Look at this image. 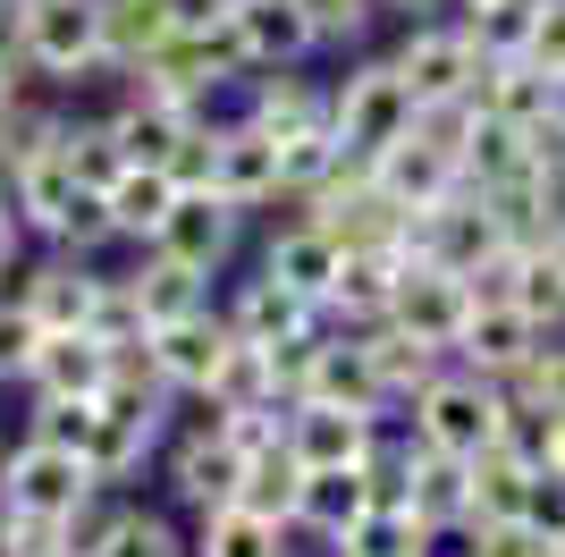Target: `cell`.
<instances>
[{
  "mask_svg": "<svg viewBox=\"0 0 565 557\" xmlns=\"http://www.w3.org/2000/svg\"><path fill=\"white\" fill-rule=\"evenodd\" d=\"M498 431H507V380H490V371H439V380H423L414 389V440L423 448H448V456H481V448H498Z\"/></svg>",
  "mask_w": 565,
  "mask_h": 557,
  "instance_id": "cell-2",
  "label": "cell"
},
{
  "mask_svg": "<svg viewBox=\"0 0 565 557\" xmlns=\"http://www.w3.org/2000/svg\"><path fill=\"white\" fill-rule=\"evenodd\" d=\"M9 178H18V211L25 220H34V229H60L68 203H76V186H85L76 161H68V127H60L51 144H34L25 161H9Z\"/></svg>",
  "mask_w": 565,
  "mask_h": 557,
  "instance_id": "cell-24",
  "label": "cell"
},
{
  "mask_svg": "<svg viewBox=\"0 0 565 557\" xmlns=\"http://www.w3.org/2000/svg\"><path fill=\"white\" fill-rule=\"evenodd\" d=\"M372 507H380V456L372 464H305V498H296V524H305V533L347 540Z\"/></svg>",
  "mask_w": 565,
  "mask_h": 557,
  "instance_id": "cell-14",
  "label": "cell"
},
{
  "mask_svg": "<svg viewBox=\"0 0 565 557\" xmlns=\"http://www.w3.org/2000/svg\"><path fill=\"white\" fill-rule=\"evenodd\" d=\"M254 515H279V524H296V498H305V456L287 440H270V448H254L245 456V490H236Z\"/></svg>",
  "mask_w": 565,
  "mask_h": 557,
  "instance_id": "cell-30",
  "label": "cell"
},
{
  "mask_svg": "<svg viewBox=\"0 0 565 557\" xmlns=\"http://www.w3.org/2000/svg\"><path fill=\"white\" fill-rule=\"evenodd\" d=\"M118 371V347H102L94 329H43V347L25 364V380L43 397H102Z\"/></svg>",
  "mask_w": 565,
  "mask_h": 557,
  "instance_id": "cell-18",
  "label": "cell"
},
{
  "mask_svg": "<svg viewBox=\"0 0 565 557\" xmlns=\"http://www.w3.org/2000/svg\"><path fill=\"white\" fill-rule=\"evenodd\" d=\"M194 127H203V118H194V102H178V93H152V85H143V102H127V111L110 118L118 153H127V161H161V169L186 153Z\"/></svg>",
  "mask_w": 565,
  "mask_h": 557,
  "instance_id": "cell-21",
  "label": "cell"
},
{
  "mask_svg": "<svg viewBox=\"0 0 565 557\" xmlns=\"http://www.w3.org/2000/svg\"><path fill=\"white\" fill-rule=\"evenodd\" d=\"M68 161H76V178H85V186H110L118 169H127V153H118V136H110V118H102V127H68Z\"/></svg>",
  "mask_w": 565,
  "mask_h": 557,
  "instance_id": "cell-40",
  "label": "cell"
},
{
  "mask_svg": "<svg viewBox=\"0 0 565 557\" xmlns=\"http://www.w3.org/2000/svg\"><path fill=\"white\" fill-rule=\"evenodd\" d=\"M287 448L305 464H372L380 456V414L321 406V397H287Z\"/></svg>",
  "mask_w": 565,
  "mask_h": 557,
  "instance_id": "cell-13",
  "label": "cell"
},
{
  "mask_svg": "<svg viewBox=\"0 0 565 557\" xmlns=\"http://www.w3.org/2000/svg\"><path fill=\"white\" fill-rule=\"evenodd\" d=\"M236 25H245V51H254V69H296L321 51V25H312L305 0H228Z\"/></svg>",
  "mask_w": 565,
  "mask_h": 557,
  "instance_id": "cell-22",
  "label": "cell"
},
{
  "mask_svg": "<svg viewBox=\"0 0 565 557\" xmlns=\"http://www.w3.org/2000/svg\"><path fill=\"white\" fill-rule=\"evenodd\" d=\"M60 245L68 254H94L102 237H118V220H110V186H76V203H68V220H60Z\"/></svg>",
  "mask_w": 565,
  "mask_h": 557,
  "instance_id": "cell-39",
  "label": "cell"
},
{
  "mask_svg": "<svg viewBox=\"0 0 565 557\" xmlns=\"http://www.w3.org/2000/svg\"><path fill=\"white\" fill-rule=\"evenodd\" d=\"M169 490H178L194 515L236 507V490H245V448H236L228 431H194V440L169 456Z\"/></svg>",
  "mask_w": 565,
  "mask_h": 557,
  "instance_id": "cell-17",
  "label": "cell"
},
{
  "mask_svg": "<svg viewBox=\"0 0 565 557\" xmlns=\"http://www.w3.org/2000/svg\"><path fill=\"white\" fill-rule=\"evenodd\" d=\"M136 304H143V322H152V329L178 322V313H203V271H186V262L152 254V262L136 271Z\"/></svg>",
  "mask_w": 565,
  "mask_h": 557,
  "instance_id": "cell-35",
  "label": "cell"
},
{
  "mask_svg": "<svg viewBox=\"0 0 565 557\" xmlns=\"http://www.w3.org/2000/svg\"><path fill=\"white\" fill-rule=\"evenodd\" d=\"M228 245H236V203L212 195V186H178V203H169L152 254H169V262H186V271L212 278L220 262H228Z\"/></svg>",
  "mask_w": 565,
  "mask_h": 557,
  "instance_id": "cell-12",
  "label": "cell"
},
{
  "mask_svg": "<svg viewBox=\"0 0 565 557\" xmlns=\"http://www.w3.org/2000/svg\"><path fill=\"white\" fill-rule=\"evenodd\" d=\"M397 278H405V245L347 254V271H338V287H330V304H321V313H338L347 329H380L388 313H397Z\"/></svg>",
  "mask_w": 565,
  "mask_h": 557,
  "instance_id": "cell-19",
  "label": "cell"
},
{
  "mask_svg": "<svg viewBox=\"0 0 565 557\" xmlns=\"http://www.w3.org/2000/svg\"><path fill=\"white\" fill-rule=\"evenodd\" d=\"M305 9H312V25H321V43H354V34L372 25L380 0H305Z\"/></svg>",
  "mask_w": 565,
  "mask_h": 557,
  "instance_id": "cell-43",
  "label": "cell"
},
{
  "mask_svg": "<svg viewBox=\"0 0 565 557\" xmlns=\"http://www.w3.org/2000/svg\"><path fill=\"white\" fill-rule=\"evenodd\" d=\"M203 397H220V406H279V364H270V338H245V329H236Z\"/></svg>",
  "mask_w": 565,
  "mask_h": 557,
  "instance_id": "cell-31",
  "label": "cell"
},
{
  "mask_svg": "<svg viewBox=\"0 0 565 557\" xmlns=\"http://www.w3.org/2000/svg\"><path fill=\"white\" fill-rule=\"evenodd\" d=\"M194 557H287V524H279V515H254L245 498H236V507L203 515Z\"/></svg>",
  "mask_w": 565,
  "mask_h": 557,
  "instance_id": "cell-33",
  "label": "cell"
},
{
  "mask_svg": "<svg viewBox=\"0 0 565 557\" xmlns=\"http://www.w3.org/2000/svg\"><path fill=\"white\" fill-rule=\"evenodd\" d=\"M18 51L51 76H85L110 60L102 43V0H18Z\"/></svg>",
  "mask_w": 565,
  "mask_h": 557,
  "instance_id": "cell-6",
  "label": "cell"
},
{
  "mask_svg": "<svg viewBox=\"0 0 565 557\" xmlns=\"http://www.w3.org/2000/svg\"><path fill=\"white\" fill-rule=\"evenodd\" d=\"M548 245H557V262H565V220H557V229H548Z\"/></svg>",
  "mask_w": 565,
  "mask_h": 557,
  "instance_id": "cell-47",
  "label": "cell"
},
{
  "mask_svg": "<svg viewBox=\"0 0 565 557\" xmlns=\"http://www.w3.org/2000/svg\"><path fill=\"white\" fill-rule=\"evenodd\" d=\"M541 347H548V329L532 322L515 296H472V322H465V338H456V364L490 371V380H515Z\"/></svg>",
  "mask_w": 565,
  "mask_h": 557,
  "instance_id": "cell-10",
  "label": "cell"
},
{
  "mask_svg": "<svg viewBox=\"0 0 565 557\" xmlns=\"http://www.w3.org/2000/svg\"><path fill=\"white\" fill-rule=\"evenodd\" d=\"M94 304H102V278L85 271V254L76 262H43V271L25 278V313H34L43 329H85Z\"/></svg>",
  "mask_w": 565,
  "mask_h": 557,
  "instance_id": "cell-26",
  "label": "cell"
},
{
  "mask_svg": "<svg viewBox=\"0 0 565 557\" xmlns=\"http://www.w3.org/2000/svg\"><path fill=\"white\" fill-rule=\"evenodd\" d=\"M34 347H43V322L25 313V296L0 304V371H25V364H34Z\"/></svg>",
  "mask_w": 565,
  "mask_h": 557,
  "instance_id": "cell-42",
  "label": "cell"
},
{
  "mask_svg": "<svg viewBox=\"0 0 565 557\" xmlns=\"http://www.w3.org/2000/svg\"><path fill=\"white\" fill-rule=\"evenodd\" d=\"M18 262V229H9V211H0V271Z\"/></svg>",
  "mask_w": 565,
  "mask_h": 557,
  "instance_id": "cell-46",
  "label": "cell"
},
{
  "mask_svg": "<svg viewBox=\"0 0 565 557\" xmlns=\"http://www.w3.org/2000/svg\"><path fill=\"white\" fill-rule=\"evenodd\" d=\"M212 195H228L236 211L279 203V195H287L279 136H270L262 118H236V127H220V136H212Z\"/></svg>",
  "mask_w": 565,
  "mask_h": 557,
  "instance_id": "cell-8",
  "label": "cell"
},
{
  "mask_svg": "<svg viewBox=\"0 0 565 557\" xmlns=\"http://www.w3.org/2000/svg\"><path fill=\"white\" fill-rule=\"evenodd\" d=\"M388 322L414 329L423 347L456 355V338H465V322H472V278H465V271H439V262H423V254H405L397 313H388Z\"/></svg>",
  "mask_w": 565,
  "mask_h": 557,
  "instance_id": "cell-7",
  "label": "cell"
},
{
  "mask_svg": "<svg viewBox=\"0 0 565 557\" xmlns=\"http://www.w3.org/2000/svg\"><path fill=\"white\" fill-rule=\"evenodd\" d=\"M515 397H532V406H548V414H565V347H541L532 364L507 380Z\"/></svg>",
  "mask_w": 565,
  "mask_h": 557,
  "instance_id": "cell-41",
  "label": "cell"
},
{
  "mask_svg": "<svg viewBox=\"0 0 565 557\" xmlns=\"http://www.w3.org/2000/svg\"><path fill=\"white\" fill-rule=\"evenodd\" d=\"M136 76H143L152 93H178V102H194V93L228 85V76H254V51H245V25H236V9L178 25V34H169V43L152 51Z\"/></svg>",
  "mask_w": 565,
  "mask_h": 557,
  "instance_id": "cell-4",
  "label": "cell"
},
{
  "mask_svg": "<svg viewBox=\"0 0 565 557\" xmlns=\"http://www.w3.org/2000/svg\"><path fill=\"white\" fill-rule=\"evenodd\" d=\"M532 18H541V0H490V9H472V34L490 60H532Z\"/></svg>",
  "mask_w": 565,
  "mask_h": 557,
  "instance_id": "cell-37",
  "label": "cell"
},
{
  "mask_svg": "<svg viewBox=\"0 0 565 557\" xmlns=\"http://www.w3.org/2000/svg\"><path fill=\"white\" fill-rule=\"evenodd\" d=\"M397 69H405V85H414L423 111H465L472 93H481V76H490V51H481L472 18L465 25H414L397 43Z\"/></svg>",
  "mask_w": 565,
  "mask_h": 557,
  "instance_id": "cell-5",
  "label": "cell"
},
{
  "mask_svg": "<svg viewBox=\"0 0 565 557\" xmlns=\"http://www.w3.org/2000/svg\"><path fill=\"white\" fill-rule=\"evenodd\" d=\"M515 245V229L498 220V203L481 195V186H456V195H439L430 211H414L405 220V254H423V262H439V271H481V262H498Z\"/></svg>",
  "mask_w": 565,
  "mask_h": 557,
  "instance_id": "cell-3",
  "label": "cell"
},
{
  "mask_svg": "<svg viewBox=\"0 0 565 557\" xmlns=\"http://www.w3.org/2000/svg\"><path fill=\"white\" fill-rule=\"evenodd\" d=\"M430 549H439V533H430L405 498H380V507L338 540V557H430Z\"/></svg>",
  "mask_w": 565,
  "mask_h": 557,
  "instance_id": "cell-29",
  "label": "cell"
},
{
  "mask_svg": "<svg viewBox=\"0 0 565 557\" xmlns=\"http://www.w3.org/2000/svg\"><path fill=\"white\" fill-rule=\"evenodd\" d=\"M305 397H321V406H363V414H380V406H388V389H380V364H372V347H363V329H347V338H321Z\"/></svg>",
  "mask_w": 565,
  "mask_h": 557,
  "instance_id": "cell-23",
  "label": "cell"
},
{
  "mask_svg": "<svg viewBox=\"0 0 565 557\" xmlns=\"http://www.w3.org/2000/svg\"><path fill=\"white\" fill-rule=\"evenodd\" d=\"M94 557H186V549H178V533H169L161 515H143V507H118L110 524H102Z\"/></svg>",
  "mask_w": 565,
  "mask_h": 557,
  "instance_id": "cell-36",
  "label": "cell"
},
{
  "mask_svg": "<svg viewBox=\"0 0 565 557\" xmlns=\"http://www.w3.org/2000/svg\"><path fill=\"white\" fill-rule=\"evenodd\" d=\"M186 25V0H102V43H110V69H143L152 51Z\"/></svg>",
  "mask_w": 565,
  "mask_h": 557,
  "instance_id": "cell-25",
  "label": "cell"
},
{
  "mask_svg": "<svg viewBox=\"0 0 565 557\" xmlns=\"http://www.w3.org/2000/svg\"><path fill=\"white\" fill-rule=\"evenodd\" d=\"M557 557H565V549H557Z\"/></svg>",
  "mask_w": 565,
  "mask_h": 557,
  "instance_id": "cell-51",
  "label": "cell"
},
{
  "mask_svg": "<svg viewBox=\"0 0 565 557\" xmlns=\"http://www.w3.org/2000/svg\"><path fill=\"white\" fill-rule=\"evenodd\" d=\"M397 498L423 515L439 540L465 533V524H472V456H448V448H423V440H414L397 456Z\"/></svg>",
  "mask_w": 565,
  "mask_h": 557,
  "instance_id": "cell-9",
  "label": "cell"
},
{
  "mask_svg": "<svg viewBox=\"0 0 565 557\" xmlns=\"http://www.w3.org/2000/svg\"><path fill=\"white\" fill-rule=\"evenodd\" d=\"M380 9H430V0H380Z\"/></svg>",
  "mask_w": 565,
  "mask_h": 557,
  "instance_id": "cell-48",
  "label": "cell"
},
{
  "mask_svg": "<svg viewBox=\"0 0 565 557\" xmlns=\"http://www.w3.org/2000/svg\"><path fill=\"white\" fill-rule=\"evenodd\" d=\"M541 473L548 464H532L523 448H481L472 456V524L465 533H498V524H523L532 515V490H541Z\"/></svg>",
  "mask_w": 565,
  "mask_h": 557,
  "instance_id": "cell-16",
  "label": "cell"
},
{
  "mask_svg": "<svg viewBox=\"0 0 565 557\" xmlns=\"http://www.w3.org/2000/svg\"><path fill=\"white\" fill-rule=\"evenodd\" d=\"M228 338H236V322H220V313H178V322H161L143 347H152V364H161V380L169 389H212V371H220V355H228Z\"/></svg>",
  "mask_w": 565,
  "mask_h": 557,
  "instance_id": "cell-15",
  "label": "cell"
},
{
  "mask_svg": "<svg viewBox=\"0 0 565 557\" xmlns=\"http://www.w3.org/2000/svg\"><path fill=\"white\" fill-rule=\"evenodd\" d=\"M169 203H178V178H169L161 161H127L110 178V220H118V237H161V220H169Z\"/></svg>",
  "mask_w": 565,
  "mask_h": 557,
  "instance_id": "cell-27",
  "label": "cell"
},
{
  "mask_svg": "<svg viewBox=\"0 0 565 557\" xmlns=\"http://www.w3.org/2000/svg\"><path fill=\"white\" fill-rule=\"evenodd\" d=\"M312 313H321V304L312 296H296V287H287V278H245V287H236V304H228V322L245 329V338H296V329H312Z\"/></svg>",
  "mask_w": 565,
  "mask_h": 557,
  "instance_id": "cell-28",
  "label": "cell"
},
{
  "mask_svg": "<svg viewBox=\"0 0 565 557\" xmlns=\"http://www.w3.org/2000/svg\"><path fill=\"white\" fill-rule=\"evenodd\" d=\"M85 498H94V464L85 456H68V448H51V440H25L9 456V507L18 515H60L68 524Z\"/></svg>",
  "mask_w": 565,
  "mask_h": 557,
  "instance_id": "cell-11",
  "label": "cell"
},
{
  "mask_svg": "<svg viewBox=\"0 0 565 557\" xmlns=\"http://www.w3.org/2000/svg\"><path fill=\"white\" fill-rule=\"evenodd\" d=\"M532 60H541L548 76L565 69V0H541V18H532Z\"/></svg>",
  "mask_w": 565,
  "mask_h": 557,
  "instance_id": "cell-44",
  "label": "cell"
},
{
  "mask_svg": "<svg viewBox=\"0 0 565 557\" xmlns=\"http://www.w3.org/2000/svg\"><path fill=\"white\" fill-rule=\"evenodd\" d=\"M43 557H85V549H43Z\"/></svg>",
  "mask_w": 565,
  "mask_h": 557,
  "instance_id": "cell-49",
  "label": "cell"
},
{
  "mask_svg": "<svg viewBox=\"0 0 565 557\" xmlns=\"http://www.w3.org/2000/svg\"><path fill=\"white\" fill-rule=\"evenodd\" d=\"M262 271L270 278H287L296 296H312V304H330V287H338V271H347V245H338L321 220H296V229H279L270 237V254H262Z\"/></svg>",
  "mask_w": 565,
  "mask_h": 557,
  "instance_id": "cell-20",
  "label": "cell"
},
{
  "mask_svg": "<svg viewBox=\"0 0 565 557\" xmlns=\"http://www.w3.org/2000/svg\"><path fill=\"white\" fill-rule=\"evenodd\" d=\"M548 85L557 76L541 69V60H490V76H481V111H498V118H515V127H541L548 118Z\"/></svg>",
  "mask_w": 565,
  "mask_h": 557,
  "instance_id": "cell-32",
  "label": "cell"
},
{
  "mask_svg": "<svg viewBox=\"0 0 565 557\" xmlns=\"http://www.w3.org/2000/svg\"><path fill=\"white\" fill-rule=\"evenodd\" d=\"M330 127H338V144H347V161H363V169H372L397 136L423 127V102L405 85L397 51H388V60H363L354 76H338L330 85Z\"/></svg>",
  "mask_w": 565,
  "mask_h": 557,
  "instance_id": "cell-1",
  "label": "cell"
},
{
  "mask_svg": "<svg viewBox=\"0 0 565 557\" xmlns=\"http://www.w3.org/2000/svg\"><path fill=\"white\" fill-rule=\"evenodd\" d=\"M94 422H102L94 397H43V414H34V440L68 448V456H85V448H94Z\"/></svg>",
  "mask_w": 565,
  "mask_h": 557,
  "instance_id": "cell-38",
  "label": "cell"
},
{
  "mask_svg": "<svg viewBox=\"0 0 565 557\" xmlns=\"http://www.w3.org/2000/svg\"><path fill=\"white\" fill-rule=\"evenodd\" d=\"M254 118L270 127V136H305V127H330V93H312L296 69H279V76H262V93H254Z\"/></svg>",
  "mask_w": 565,
  "mask_h": 557,
  "instance_id": "cell-34",
  "label": "cell"
},
{
  "mask_svg": "<svg viewBox=\"0 0 565 557\" xmlns=\"http://www.w3.org/2000/svg\"><path fill=\"white\" fill-rule=\"evenodd\" d=\"M472 9H490V0H465V18H472Z\"/></svg>",
  "mask_w": 565,
  "mask_h": 557,
  "instance_id": "cell-50",
  "label": "cell"
},
{
  "mask_svg": "<svg viewBox=\"0 0 565 557\" xmlns=\"http://www.w3.org/2000/svg\"><path fill=\"white\" fill-rule=\"evenodd\" d=\"M548 127L565 136V69H557V85H548Z\"/></svg>",
  "mask_w": 565,
  "mask_h": 557,
  "instance_id": "cell-45",
  "label": "cell"
}]
</instances>
